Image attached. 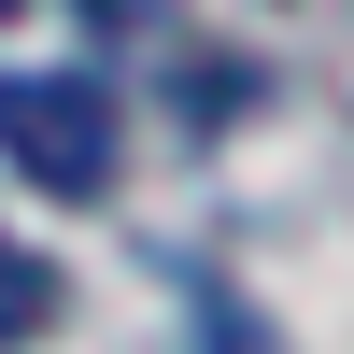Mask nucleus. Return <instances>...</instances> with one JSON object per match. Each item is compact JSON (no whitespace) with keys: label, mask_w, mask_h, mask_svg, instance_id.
I'll return each mask as SVG.
<instances>
[{"label":"nucleus","mask_w":354,"mask_h":354,"mask_svg":"<svg viewBox=\"0 0 354 354\" xmlns=\"http://www.w3.org/2000/svg\"><path fill=\"white\" fill-rule=\"evenodd\" d=\"M85 15H100V28H142V15H156V0H85Z\"/></svg>","instance_id":"nucleus-3"},{"label":"nucleus","mask_w":354,"mask_h":354,"mask_svg":"<svg viewBox=\"0 0 354 354\" xmlns=\"http://www.w3.org/2000/svg\"><path fill=\"white\" fill-rule=\"evenodd\" d=\"M0 15H28V0H0Z\"/></svg>","instance_id":"nucleus-4"},{"label":"nucleus","mask_w":354,"mask_h":354,"mask_svg":"<svg viewBox=\"0 0 354 354\" xmlns=\"http://www.w3.org/2000/svg\"><path fill=\"white\" fill-rule=\"evenodd\" d=\"M28 326H57V270L28 241H0V340H28Z\"/></svg>","instance_id":"nucleus-2"},{"label":"nucleus","mask_w":354,"mask_h":354,"mask_svg":"<svg viewBox=\"0 0 354 354\" xmlns=\"http://www.w3.org/2000/svg\"><path fill=\"white\" fill-rule=\"evenodd\" d=\"M0 156L43 198H100L113 185V85L100 71H0Z\"/></svg>","instance_id":"nucleus-1"}]
</instances>
